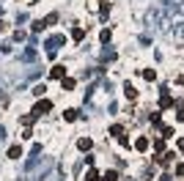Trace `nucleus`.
<instances>
[{"label":"nucleus","instance_id":"1","mask_svg":"<svg viewBox=\"0 0 184 181\" xmlns=\"http://www.w3.org/2000/svg\"><path fill=\"white\" fill-rule=\"evenodd\" d=\"M47 110H50V101H41V104H36V110H33V113L41 115V113H47Z\"/></svg>","mask_w":184,"mask_h":181}]
</instances>
